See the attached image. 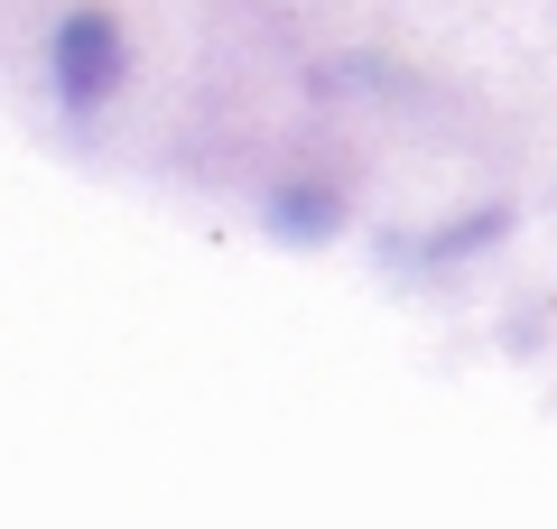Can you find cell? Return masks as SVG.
Segmentation results:
<instances>
[{
	"label": "cell",
	"mask_w": 557,
	"mask_h": 529,
	"mask_svg": "<svg viewBox=\"0 0 557 529\" xmlns=\"http://www.w3.org/2000/svg\"><path fill=\"white\" fill-rule=\"evenodd\" d=\"M57 84H65L75 112H94V102L121 84V28L102 20V10H75V20L57 28Z\"/></svg>",
	"instance_id": "1"
}]
</instances>
